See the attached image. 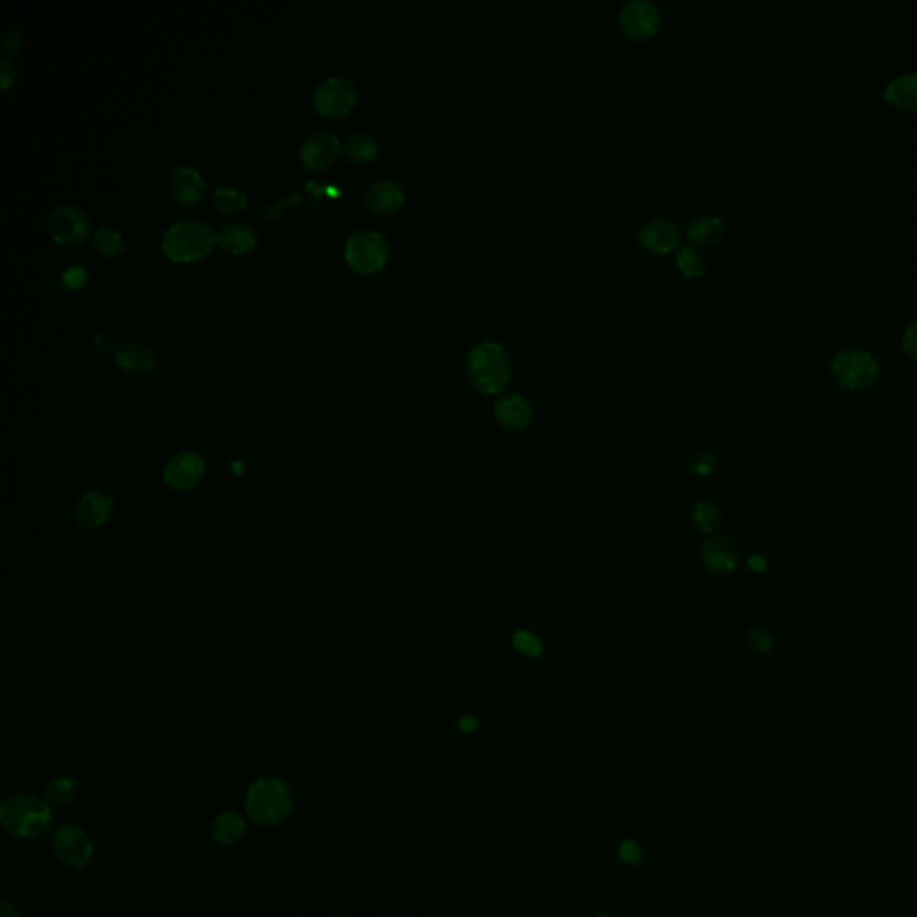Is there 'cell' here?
<instances>
[{
  "label": "cell",
  "instance_id": "6da1fadb",
  "mask_svg": "<svg viewBox=\"0 0 917 917\" xmlns=\"http://www.w3.org/2000/svg\"><path fill=\"white\" fill-rule=\"evenodd\" d=\"M511 371L509 352L496 341L477 343L466 357V376L484 394L500 393L509 384Z\"/></svg>",
  "mask_w": 917,
  "mask_h": 917
},
{
  "label": "cell",
  "instance_id": "7a4b0ae2",
  "mask_svg": "<svg viewBox=\"0 0 917 917\" xmlns=\"http://www.w3.org/2000/svg\"><path fill=\"white\" fill-rule=\"evenodd\" d=\"M0 822L16 839H38L53 826V810L40 797L11 795L0 806Z\"/></svg>",
  "mask_w": 917,
  "mask_h": 917
},
{
  "label": "cell",
  "instance_id": "3957f363",
  "mask_svg": "<svg viewBox=\"0 0 917 917\" xmlns=\"http://www.w3.org/2000/svg\"><path fill=\"white\" fill-rule=\"evenodd\" d=\"M215 234L197 219H182L173 223L162 235V251L174 262H194L210 253Z\"/></svg>",
  "mask_w": 917,
  "mask_h": 917
},
{
  "label": "cell",
  "instance_id": "277c9868",
  "mask_svg": "<svg viewBox=\"0 0 917 917\" xmlns=\"http://www.w3.org/2000/svg\"><path fill=\"white\" fill-rule=\"evenodd\" d=\"M245 808L254 822L278 824L289 817L293 810V795L282 780L273 776L262 778L247 791Z\"/></svg>",
  "mask_w": 917,
  "mask_h": 917
},
{
  "label": "cell",
  "instance_id": "5b68a950",
  "mask_svg": "<svg viewBox=\"0 0 917 917\" xmlns=\"http://www.w3.org/2000/svg\"><path fill=\"white\" fill-rule=\"evenodd\" d=\"M389 241L374 230H355L344 243L346 262L363 274L378 273L389 260Z\"/></svg>",
  "mask_w": 917,
  "mask_h": 917
},
{
  "label": "cell",
  "instance_id": "8992f818",
  "mask_svg": "<svg viewBox=\"0 0 917 917\" xmlns=\"http://www.w3.org/2000/svg\"><path fill=\"white\" fill-rule=\"evenodd\" d=\"M878 373V361L872 354L862 348L842 350L832 361V374L835 382L848 391H862L871 387L876 382Z\"/></svg>",
  "mask_w": 917,
  "mask_h": 917
},
{
  "label": "cell",
  "instance_id": "52a82bcc",
  "mask_svg": "<svg viewBox=\"0 0 917 917\" xmlns=\"http://www.w3.org/2000/svg\"><path fill=\"white\" fill-rule=\"evenodd\" d=\"M359 97L355 83L341 74L324 77L314 90L315 110L330 119H341L352 112Z\"/></svg>",
  "mask_w": 917,
  "mask_h": 917
},
{
  "label": "cell",
  "instance_id": "ba28073f",
  "mask_svg": "<svg viewBox=\"0 0 917 917\" xmlns=\"http://www.w3.org/2000/svg\"><path fill=\"white\" fill-rule=\"evenodd\" d=\"M620 29L634 38L647 40L662 27V11L651 0H627L618 13Z\"/></svg>",
  "mask_w": 917,
  "mask_h": 917
},
{
  "label": "cell",
  "instance_id": "9c48e42d",
  "mask_svg": "<svg viewBox=\"0 0 917 917\" xmlns=\"http://www.w3.org/2000/svg\"><path fill=\"white\" fill-rule=\"evenodd\" d=\"M47 230L60 244H79L90 234V217L83 208L65 203L51 212Z\"/></svg>",
  "mask_w": 917,
  "mask_h": 917
},
{
  "label": "cell",
  "instance_id": "30bf717a",
  "mask_svg": "<svg viewBox=\"0 0 917 917\" xmlns=\"http://www.w3.org/2000/svg\"><path fill=\"white\" fill-rule=\"evenodd\" d=\"M53 852L65 865L81 869L90 863L94 856V844L81 828L65 824L53 835Z\"/></svg>",
  "mask_w": 917,
  "mask_h": 917
},
{
  "label": "cell",
  "instance_id": "8fae6325",
  "mask_svg": "<svg viewBox=\"0 0 917 917\" xmlns=\"http://www.w3.org/2000/svg\"><path fill=\"white\" fill-rule=\"evenodd\" d=\"M343 151L341 140L330 131H314L306 136L300 147V158L304 165L314 171L326 169L332 165L339 153Z\"/></svg>",
  "mask_w": 917,
  "mask_h": 917
},
{
  "label": "cell",
  "instance_id": "7c38bea8",
  "mask_svg": "<svg viewBox=\"0 0 917 917\" xmlns=\"http://www.w3.org/2000/svg\"><path fill=\"white\" fill-rule=\"evenodd\" d=\"M204 475V461L194 452H182L167 461L164 479L173 490L188 491L195 488Z\"/></svg>",
  "mask_w": 917,
  "mask_h": 917
},
{
  "label": "cell",
  "instance_id": "4fadbf2b",
  "mask_svg": "<svg viewBox=\"0 0 917 917\" xmlns=\"http://www.w3.org/2000/svg\"><path fill=\"white\" fill-rule=\"evenodd\" d=\"M638 241L653 253H671L681 244V230L677 223L667 215L651 217L640 230Z\"/></svg>",
  "mask_w": 917,
  "mask_h": 917
},
{
  "label": "cell",
  "instance_id": "5bb4252c",
  "mask_svg": "<svg viewBox=\"0 0 917 917\" xmlns=\"http://www.w3.org/2000/svg\"><path fill=\"white\" fill-rule=\"evenodd\" d=\"M493 413L502 427L513 432L529 427L533 420V407L529 400L520 393H509L500 396L494 402Z\"/></svg>",
  "mask_w": 917,
  "mask_h": 917
},
{
  "label": "cell",
  "instance_id": "9a60e30c",
  "mask_svg": "<svg viewBox=\"0 0 917 917\" xmlns=\"http://www.w3.org/2000/svg\"><path fill=\"white\" fill-rule=\"evenodd\" d=\"M169 192L182 204H195L206 188L201 173L190 165H178L169 174Z\"/></svg>",
  "mask_w": 917,
  "mask_h": 917
},
{
  "label": "cell",
  "instance_id": "2e32d148",
  "mask_svg": "<svg viewBox=\"0 0 917 917\" xmlns=\"http://www.w3.org/2000/svg\"><path fill=\"white\" fill-rule=\"evenodd\" d=\"M364 203L371 212L393 214L405 203V192L393 180H376L364 190Z\"/></svg>",
  "mask_w": 917,
  "mask_h": 917
},
{
  "label": "cell",
  "instance_id": "e0dca14e",
  "mask_svg": "<svg viewBox=\"0 0 917 917\" xmlns=\"http://www.w3.org/2000/svg\"><path fill=\"white\" fill-rule=\"evenodd\" d=\"M701 557L708 570L730 573L738 564V549L728 536H712L703 543Z\"/></svg>",
  "mask_w": 917,
  "mask_h": 917
},
{
  "label": "cell",
  "instance_id": "ac0fdd59",
  "mask_svg": "<svg viewBox=\"0 0 917 917\" xmlns=\"http://www.w3.org/2000/svg\"><path fill=\"white\" fill-rule=\"evenodd\" d=\"M114 500L99 491H92L81 498L75 507V520L85 529L103 527L112 516Z\"/></svg>",
  "mask_w": 917,
  "mask_h": 917
},
{
  "label": "cell",
  "instance_id": "d6986e66",
  "mask_svg": "<svg viewBox=\"0 0 917 917\" xmlns=\"http://www.w3.org/2000/svg\"><path fill=\"white\" fill-rule=\"evenodd\" d=\"M154 361V352L144 343H124L115 352V364L133 374L151 371Z\"/></svg>",
  "mask_w": 917,
  "mask_h": 917
},
{
  "label": "cell",
  "instance_id": "ffe728a7",
  "mask_svg": "<svg viewBox=\"0 0 917 917\" xmlns=\"http://www.w3.org/2000/svg\"><path fill=\"white\" fill-rule=\"evenodd\" d=\"M883 97L887 103L902 110H917V72L900 74L885 86Z\"/></svg>",
  "mask_w": 917,
  "mask_h": 917
},
{
  "label": "cell",
  "instance_id": "44dd1931",
  "mask_svg": "<svg viewBox=\"0 0 917 917\" xmlns=\"http://www.w3.org/2000/svg\"><path fill=\"white\" fill-rule=\"evenodd\" d=\"M686 235L692 245L708 247L717 244L724 235V221L713 214H701L690 221Z\"/></svg>",
  "mask_w": 917,
  "mask_h": 917
},
{
  "label": "cell",
  "instance_id": "7402d4cb",
  "mask_svg": "<svg viewBox=\"0 0 917 917\" xmlns=\"http://www.w3.org/2000/svg\"><path fill=\"white\" fill-rule=\"evenodd\" d=\"M215 241L228 253L243 254L256 244V234L244 223H228L215 234Z\"/></svg>",
  "mask_w": 917,
  "mask_h": 917
},
{
  "label": "cell",
  "instance_id": "603a6c76",
  "mask_svg": "<svg viewBox=\"0 0 917 917\" xmlns=\"http://www.w3.org/2000/svg\"><path fill=\"white\" fill-rule=\"evenodd\" d=\"M343 153L346 154V158L352 164L364 165L376 158L378 142L373 135H369L366 131H354L344 138Z\"/></svg>",
  "mask_w": 917,
  "mask_h": 917
},
{
  "label": "cell",
  "instance_id": "cb8c5ba5",
  "mask_svg": "<svg viewBox=\"0 0 917 917\" xmlns=\"http://www.w3.org/2000/svg\"><path fill=\"white\" fill-rule=\"evenodd\" d=\"M244 832V819L235 812L221 813L212 824V835L221 844H235Z\"/></svg>",
  "mask_w": 917,
  "mask_h": 917
},
{
  "label": "cell",
  "instance_id": "d4e9b609",
  "mask_svg": "<svg viewBox=\"0 0 917 917\" xmlns=\"http://www.w3.org/2000/svg\"><path fill=\"white\" fill-rule=\"evenodd\" d=\"M723 522V513L719 505L708 500H699L693 509H692V523L699 533L712 534L721 527Z\"/></svg>",
  "mask_w": 917,
  "mask_h": 917
},
{
  "label": "cell",
  "instance_id": "484cf974",
  "mask_svg": "<svg viewBox=\"0 0 917 917\" xmlns=\"http://www.w3.org/2000/svg\"><path fill=\"white\" fill-rule=\"evenodd\" d=\"M214 206L226 215H235L243 212L247 204L244 192L237 186H219L212 194Z\"/></svg>",
  "mask_w": 917,
  "mask_h": 917
},
{
  "label": "cell",
  "instance_id": "4316f807",
  "mask_svg": "<svg viewBox=\"0 0 917 917\" xmlns=\"http://www.w3.org/2000/svg\"><path fill=\"white\" fill-rule=\"evenodd\" d=\"M675 264H677L679 271L686 278H699L706 271V258H704V254L695 245L692 244H684L679 247V251L675 254Z\"/></svg>",
  "mask_w": 917,
  "mask_h": 917
},
{
  "label": "cell",
  "instance_id": "83f0119b",
  "mask_svg": "<svg viewBox=\"0 0 917 917\" xmlns=\"http://www.w3.org/2000/svg\"><path fill=\"white\" fill-rule=\"evenodd\" d=\"M92 247L103 256H117L123 251V235L112 226H101L92 235Z\"/></svg>",
  "mask_w": 917,
  "mask_h": 917
},
{
  "label": "cell",
  "instance_id": "f1b7e54d",
  "mask_svg": "<svg viewBox=\"0 0 917 917\" xmlns=\"http://www.w3.org/2000/svg\"><path fill=\"white\" fill-rule=\"evenodd\" d=\"M74 795H75V782L66 776L53 778L45 787V801L51 806H58V808L66 806L72 802Z\"/></svg>",
  "mask_w": 917,
  "mask_h": 917
},
{
  "label": "cell",
  "instance_id": "f546056e",
  "mask_svg": "<svg viewBox=\"0 0 917 917\" xmlns=\"http://www.w3.org/2000/svg\"><path fill=\"white\" fill-rule=\"evenodd\" d=\"M511 642H513V647L520 654H523L527 658H540L543 654V643H542V640L534 633H531L527 629L516 631L513 634Z\"/></svg>",
  "mask_w": 917,
  "mask_h": 917
},
{
  "label": "cell",
  "instance_id": "4dcf8cb0",
  "mask_svg": "<svg viewBox=\"0 0 917 917\" xmlns=\"http://www.w3.org/2000/svg\"><path fill=\"white\" fill-rule=\"evenodd\" d=\"M717 464V457L708 452V450H699V452H693L690 457H688V470L697 475V477H706L713 472Z\"/></svg>",
  "mask_w": 917,
  "mask_h": 917
},
{
  "label": "cell",
  "instance_id": "1f68e13d",
  "mask_svg": "<svg viewBox=\"0 0 917 917\" xmlns=\"http://www.w3.org/2000/svg\"><path fill=\"white\" fill-rule=\"evenodd\" d=\"M749 643H751V647L756 653L767 654L771 651V647H772V636L765 629L754 627V629L749 631Z\"/></svg>",
  "mask_w": 917,
  "mask_h": 917
},
{
  "label": "cell",
  "instance_id": "d6a6232c",
  "mask_svg": "<svg viewBox=\"0 0 917 917\" xmlns=\"http://www.w3.org/2000/svg\"><path fill=\"white\" fill-rule=\"evenodd\" d=\"M88 278V271L81 265H72L63 271L62 284L66 289H79Z\"/></svg>",
  "mask_w": 917,
  "mask_h": 917
},
{
  "label": "cell",
  "instance_id": "836d02e7",
  "mask_svg": "<svg viewBox=\"0 0 917 917\" xmlns=\"http://www.w3.org/2000/svg\"><path fill=\"white\" fill-rule=\"evenodd\" d=\"M22 49H24V38H22V35L18 31L9 29V31H5L2 35V51H4V55L11 56V55L20 53Z\"/></svg>",
  "mask_w": 917,
  "mask_h": 917
},
{
  "label": "cell",
  "instance_id": "e575fe53",
  "mask_svg": "<svg viewBox=\"0 0 917 917\" xmlns=\"http://www.w3.org/2000/svg\"><path fill=\"white\" fill-rule=\"evenodd\" d=\"M903 350L911 359L917 361V319L907 326L903 334Z\"/></svg>",
  "mask_w": 917,
  "mask_h": 917
},
{
  "label": "cell",
  "instance_id": "d590c367",
  "mask_svg": "<svg viewBox=\"0 0 917 917\" xmlns=\"http://www.w3.org/2000/svg\"><path fill=\"white\" fill-rule=\"evenodd\" d=\"M618 855L625 863H638L642 860V848L634 841H625L620 844Z\"/></svg>",
  "mask_w": 917,
  "mask_h": 917
},
{
  "label": "cell",
  "instance_id": "8d00e7d4",
  "mask_svg": "<svg viewBox=\"0 0 917 917\" xmlns=\"http://www.w3.org/2000/svg\"><path fill=\"white\" fill-rule=\"evenodd\" d=\"M0 79H2V88L7 90L11 86V83L16 79V65L11 62L9 58L2 60V65H0Z\"/></svg>",
  "mask_w": 917,
  "mask_h": 917
},
{
  "label": "cell",
  "instance_id": "74e56055",
  "mask_svg": "<svg viewBox=\"0 0 917 917\" xmlns=\"http://www.w3.org/2000/svg\"><path fill=\"white\" fill-rule=\"evenodd\" d=\"M479 726H481V721L477 717H473V715H464L459 721V730L463 733H473V732L479 730Z\"/></svg>",
  "mask_w": 917,
  "mask_h": 917
},
{
  "label": "cell",
  "instance_id": "f35d334b",
  "mask_svg": "<svg viewBox=\"0 0 917 917\" xmlns=\"http://www.w3.org/2000/svg\"><path fill=\"white\" fill-rule=\"evenodd\" d=\"M749 566H751V570H754V572H763V570L767 568V563H765V559H763L762 555H758V553H756V555H751V557H749Z\"/></svg>",
  "mask_w": 917,
  "mask_h": 917
},
{
  "label": "cell",
  "instance_id": "ab89813d",
  "mask_svg": "<svg viewBox=\"0 0 917 917\" xmlns=\"http://www.w3.org/2000/svg\"><path fill=\"white\" fill-rule=\"evenodd\" d=\"M2 917H20L18 911L9 903V902H2Z\"/></svg>",
  "mask_w": 917,
  "mask_h": 917
},
{
  "label": "cell",
  "instance_id": "60d3db41",
  "mask_svg": "<svg viewBox=\"0 0 917 917\" xmlns=\"http://www.w3.org/2000/svg\"><path fill=\"white\" fill-rule=\"evenodd\" d=\"M597 917H608V916H604V914H601V916H597Z\"/></svg>",
  "mask_w": 917,
  "mask_h": 917
}]
</instances>
